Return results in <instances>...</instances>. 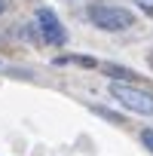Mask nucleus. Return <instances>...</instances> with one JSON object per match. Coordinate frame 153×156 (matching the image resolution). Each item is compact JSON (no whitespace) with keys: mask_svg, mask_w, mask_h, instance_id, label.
<instances>
[{"mask_svg":"<svg viewBox=\"0 0 153 156\" xmlns=\"http://www.w3.org/2000/svg\"><path fill=\"white\" fill-rule=\"evenodd\" d=\"M150 67H153V55H150Z\"/></svg>","mask_w":153,"mask_h":156,"instance_id":"obj_7","label":"nucleus"},{"mask_svg":"<svg viewBox=\"0 0 153 156\" xmlns=\"http://www.w3.org/2000/svg\"><path fill=\"white\" fill-rule=\"evenodd\" d=\"M104 70L107 73H113V76H123V80H135V70H126V67H116V64H104Z\"/></svg>","mask_w":153,"mask_h":156,"instance_id":"obj_4","label":"nucleus"},{"mask_svg":"<svg viewBox=\"0 0 153 156\" xmlns=\"http://www.w3.org/2000/svg\"><path fill=\"white\" fill-rule=\"evenodd\" d=\"M3 6H6V3H3V0H0V12H3Z\"/></svg>","mask_w":153,"mask_h":156,"instance_id":"obj_6","label":"nucleus"},{"mask_svg":"<svg viewBox=\"0 0 153 156\" xmlns=\"http://www.w3.org/2000/svg\"><path fill=\"white\" fill-rule=\"evenodd\" d=\"M37 34H40L43 43H49V46H64V40H67L64 25H61L58 16H55L52 9H46V6L37 9Z\"/></svg>","mask_w":153,"mask_h":156,"instance_id":"obj_3","label":"nucleus"},{"mask_svg":"<svg viewBox=\"0 0 153 156\" xmlns=\"http://www.w3.org/2000/svg\"><path fill=\"white\" fill-rule=\"evenodd\" d=\"M141 141H144V147L153 153V129H144V132H141Z\"/></svg>","mask_w":153,"mask_h":156,"instance_id":"obj_5","label":"nucleus"},{"mask_svg":"<svg viewBox=\"0 0 153 156\" xmlns=\"http://www.w3.org/2000/svg\"><path fill=\"white\" fill-rule=\"evenodd\" d=\"M89 22L101 31H126L135 25V16L113 3H89Z\"/></svg>","mask_w":153,"mask_h":156,"instance_id":"obj_1","label":"nucleus"},{"mask_svg":"<svg viewBox=\"0 0 153 156\" xmlns=\"http://www.w3.org/2000/svg\"><path fill=\"white\" fill-rule=\"evenodd\" d=\"M110 95L132 113H141V116H153V92L141 89V86H132V83H113L110 86Z\"/></svg>","mask_w":153,"mask_h":156,"instance_id":"obj_2","label":"nucleus"}]
</instances>
